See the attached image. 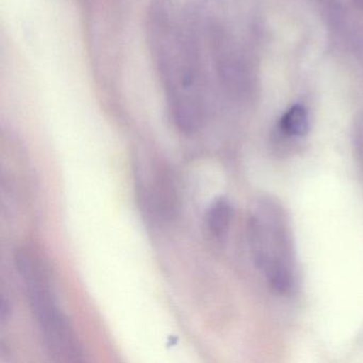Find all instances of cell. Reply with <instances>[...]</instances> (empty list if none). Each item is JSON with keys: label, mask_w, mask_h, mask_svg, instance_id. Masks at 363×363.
<instances>
[{"label": "cell", "mask_w": 363, "mask_h": 363, "mask_svg": "<svg viewBox=\"0 0 363 363\" xmlns=\"http://www.w3.org/2000/svg\"><path fill=\"white\" fill-rule=\"evenodd\" d=\"M280 127L284 133L293 137H303L309 130L307 111L301 105L293 106L282 116Z\"/></svg>", "instance_id": "5b68a950"}, {"label": "cell", "mask_w": 363, "mask_h": 363, "mask_svg": "<svg viewBox=\"0 0 363 363\" xmlns=\"http://www.w3.org/2000/svg\"><path fill=\"white\" fill-rule=\"evenodd\" d=\"M233 220V207L224 197L216 199L207 212V226L216 238L226 235Z\"/></svg>", "instance_id": "277c9868"}, {"label": "cell", "mask_w": 363, "mask_h": 363, "mask_svg": "<svg viewBox=\"0 0 363 363\" xmlns=\"http://www.w3.org/2000/svg\"><path fill=\"white\" fill-rule=\"evenodd\" d=\"M44 345L52 360L76 363L82 360V350L77 335L60 309L37 320Z\"/></svg>", "instance_id": "3957f363"}, {"label": "cell", "mask_w": 363, "mask_h": 363, "mask_svg": "<svg viewBox=\"0 0 363 363\" xmlns=\"http://www.w3.org/2000/svg\"><path fill=\"white\" fill-rule=\"evenodd\" d=\"M84 1H86V0H84Z\"/></svg>", "instance_id": "8992f818"}, {"label": "cell", "mask_w": 363, "mask_h": 363, "mask_svg": "<svg viewBox=\"0 0 363 363\" xmlns=\"http://www.w3.org/2000/svg\"><path fill=\"white\" fill-rule=\"evenodd\" d=\"M148 167L147 171L141 169L138 174L143 203L155 216L171 218L177 206L173 178L162 163H150Z\"/></svg>", "instance_id": "7a4b0ae2"}, {"label": "cell", "mask_w": 363, "mask_h": 363, "mask_svg": "<svg viewBox=\"0 0 363 363\" xmlns=\"http://www.w3.org/2000/svg\"><path fill=\"white\" fill-rule=\"evenodd\" d=\"M147 37L174 124L182 133H196L205 118V97L194 33L163 0H155L148 13Z\"/></svg>", "instance_id": "6da1fadb"}]
</instances>
